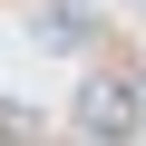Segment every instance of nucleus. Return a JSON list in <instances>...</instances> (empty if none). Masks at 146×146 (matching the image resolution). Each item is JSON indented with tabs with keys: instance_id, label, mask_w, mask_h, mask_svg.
Returning <instances> with one entry per match:
<instances>
[{
	"instance_id": "nucleus-3",
	"label": "nucleus",
	"mask_w": 146,
	"mask_h": 146,
	"mask_svg": "<svg viewBox=\"0 0 146 146\" xmlns=\"http://www.w3.org/2000/svg\"><path fill=\"white\" fill-rule=\"evenodd\" d=\"M127 10H146V0H127Z\"/></svg>"
},
{
	"instance_id": "nucleus-1",
	"label": "nucleus",
	"mask_w": 146,
	"mask_h": 146,
	"mask_svg": "<svg viewBox=\"0 0 146 146\" xmlns=\"http://www.w3.org/2000/svg\"><path fill=\"white\" fill-rule=\"evenodd\" d=\"M136 117H146V88H127V78H88V98H78V146H127L136 136Z\"/></svg>"
},
{
	"instance_id": "nucleus-2",
	"label": "nucleus",
	"mask_w": 146,
	"mask_h": 146,
	"mask_svg": "<svg viewBox=\"0 0 146 146\" xmlns=\"http://www.w3.org/2000/svg\"><path fill=\"white\" fill-rule=\"evenodd\" d=\"M29 39H49V49H98V10H88V0H29Z\"/></svg>"
}]
</instances>
